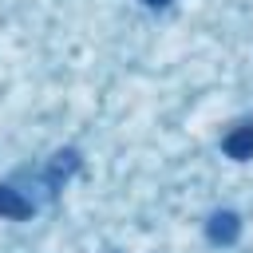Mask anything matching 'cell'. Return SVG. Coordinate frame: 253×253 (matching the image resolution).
<instances>
[{
	"label": "cell",
	"instance_id": "277c9868",
	"mask_svg": "<svg viewBox=\"0 0 253 253\" xmlns=\"http://www.w3.org/2000/svg\"><path fill=\"white\" fill-rule=\"evenodd\" d=\"M146 8H162V4H170V0H142Z\"/></svg>",
	"mask_w": 253,
	"mask_h": 253
},
{
	"label": "cell",
	"instance_id": "7a4b0ae2",
	"mask_svg": "<svg viewBox=\"0 0 253 253\" xmlns=\"http://www.w3.org/2000/svg\"><path fill=\"white\" fill-rule=\"evenodd\" d=\"M221 150H225L229 158H237V162L253 158V123H237V126L221 138Z\"/></svg>",
	"mask_w": 253,
	"mask_h": 253
},
{
	"label": "cell",
	"instance_id": "3957f363",
	"mask_svg": "<svg viewBox=\"0 0 253 253\" xmlns=\"http://www.w3.org/2000/svg\"><path fill=\"white\" fill-rule=\"evenodd\" d=\"M28 213H32V202L20 198V190L0 186V217H28Z\"/></svg>",
	"mask_w": 253,
	"mask_h": 253
},
{
	"label": "cell",
	"instance_id": "6da1fadb",
	"mask_svg": "<svg viewBox=\"0 0 253 253\" xmlns=\"http://www.w3.org/2000/svg\"><path fill=\"white\" fill-rule=\"evenodd\" d=\"M206 233H210V241H213V245H233V241H237V233H241V221H237V213H233V210H221V213H213V217H210Z\"/></svg>",
	"mask_w": 253,
	"mask_h": 253
}]
</instances>
